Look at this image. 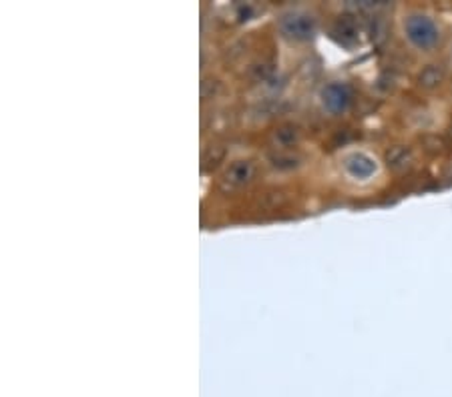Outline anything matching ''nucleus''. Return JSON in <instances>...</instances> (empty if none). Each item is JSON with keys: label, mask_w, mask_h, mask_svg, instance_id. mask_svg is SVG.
Returning <instances> with one entry per match:
<instances>
[{"label": "nucleus", "mask_w": 452, "mask_h": 397, "mask_svg": "<svg viewBox=\"0 0 452 397\" xmlns=\"http://www.w3.org/2000/svg\"><path fill=\"white\" fill-rule=\"evenodd\" d=\"M224 155H226V149L219 145L215 146H209L205 153H203V169H209V167H215L219 160L224 159Z\"/></svg>", "instance_id": "6"}, {"label": "nucleus", "mask_w": 452, "mask_h": 397, "mask_svg": "<svg viewBox=\"0 0 452 397\" xmlns=\"http://www.w3.org/2000/svg\"><path fill=\"white\" fill-rule=\"evenodd\" d=\"M451 137H452V129H451Z\"/></svg>", "instance_id": "9"}, {"label": "nucleus", "mask_w": 452, "mask_h": 397, "mask_svg": "<svg viewBox=\"0 0 452 397\" xmlns=\"http://www.w3.org/2000/svg\"><path fill=\"white\" fill-rule=\"evenodd\" d=\"M386 163L388 167H392L394 171H404L413 165V151L408 146L396 145L392 146L388 153H386Z\"/></svg>", "instance_id": "3"}, {"label": "nucleus", "mask_w": 452, "mask_h": 397, "mask_svg": "<svg viewBox=\"0 0 452 397\" xmlns=\"http://www.w3.org/2000/svg\"><path fill=\"white\" fill-rule=\"evenodd\" d=\"M348 169L356 177H368V175H372L376 171V165L366 155H354V157L348 159Z\"/></svg>", "instance_id": "5"}, {"label": "nucleus", "mask_w": 452, "mask_h": 397, "mask_svg": "<svg viewBox=\"0 0 452 397\" xmlns=\"http://www.w3.org/2000/svg\"><path fill=\"white\" fill-rule=\"evenodd\" d=\"M264 201H269V207L274 209V207L281 205V203L286 201V197H283V193H267L266 197H264Z\"/></svg>", "instance_id": "8"}, {"label": "nucleus", "mask_w": 452, "mask_h": 397, "mask_svg": "<svg viewBox=\"0 0 452 397\" xmlns=\"http://www.w3.org/2000/svg\"><path fill=\"white\" fill-rule=\"evenodd\" d=\"M253 177V165L250 160H240L236 165H231V169L226 172V183L231 189L233 187H241L250 183Z\"/></svg>", "instance_id": "2"}, {"label": "nucleus", "mask_w": 452, "mask_h": 397, "mask_svg": "<svg viewBox=\"0 0 452 397\" xmlns=\"http://www.w3.org/2000/svg\"><path fill=\"white\" fill-rule=\"evenodd\" d=\"M219 91H221V82L217 79H205L201 82V99L203 101L215 99L219 94Z\"/></svg>", "instance_id": "7"}, {"label": "nucleus", "mask_w": 452, "mask_h": 397, "mask_svg": "<svg viewBox=\"0 0 452 397\" xmlns=\"http://www.w3.org/2000/svg\"><path fill=\"white\" fill-rule=\"evenodd\" d=\"M406 34L418 49H430L439 40V30L428 16H410L406 23Z\"/></svg>", "instance_id": "1"}, {"label": "nucleus", "mask_w": 452, "mask_h": 397, "mask_svg": "<svg viewBox=\"0 0 452 397\" xmlns=\"http://www.w3.org/2000/svg\"><path fill=\"white\" fill-rule=\"evenodd\" d=\"M442 80H444V68L439 65L424 66L418 75V84L424 89H436Z\"/></svg>", "instance_id": "4"}]
</instances>
